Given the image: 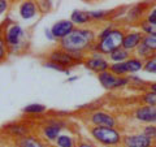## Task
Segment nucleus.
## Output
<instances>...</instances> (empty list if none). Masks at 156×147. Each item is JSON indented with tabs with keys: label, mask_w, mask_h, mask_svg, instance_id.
<instances>
[{
	"label": "nucleus",
	"mask_w": 156,
	"mask_h": 147,
	"mask_svg": "<svg viewBox=\"0 0 156 147\" xmlns=\"http://www.w3.org/2000/svg\"><path fill=\"white\" fill-rule=\"evenodd\" d=\"M3 37H4V42H5L9 55H20V53L25 52L27 50L29 41H27L26 31L18 23L4 22Z\"/></svg>",
	"instance_id": "nucleus-1"
},
{
	"label": "nucleus",
	"mask_w": 156,
	"mask_h": 147,
	"mask_svg": "<svg viewBox=\"0 0 156 147\" xmlns=\"http://www.w3.org/2000/svg\"><path fill=\"white\" fill-rule=\"evenodd\" d=\"M95 43V34L89 29H74L58 41V47L66 52H83Z\"/></svg>",
	"instance_id": "nucleus-2"
},
{
	"label": "nucleus",
	"mask_w": 156,
	"mask_h": 147,
	"mask_svg": "<svg viewBox=\"0 0 156 147\" xmlns=\"http://www.w3.org/2000/svg\"><path fill=\"white\" fill-rule=\"evenodd\" d=\"M124 35H125L124 30L112 29L103 39L98 41V43L94 46V50L98 51L99 53H103V55H109V53H112L115 50H117V48H120L122 46Z\"/></svg>",
	"instance_id": "nucleus-3"
},
{
	"label": "nucleus",
	"mask_w": 156,
	"mask_h": 147,
	"mask_svg": "<svg viewBox=\"0 0 156 147\" xmlns=\"http://www.w3.org/2000/svg\"><path fill=\"white\" fill-rule=\"evenodd\" d=\"M90 133L92 138H95L99 143L108 146V147H115L121 145L122 141V135L120 134L119 130L115 128H103V126H92L90 129Z\"/></svg>",
	"instance_id": "nucleus-4"
},
{
	"label": "nucleus",
	"mask_w": 156,
	"mask_h": 147,
	"mask_svg": "<svg viewBox=\"0 0 156 147\" xmlns=\"http://www.w3.org/2000/svg\"><path fill=\"white\" fill-rule=\"evenodd\" d=\"M47 60L55 63V64H57V65H60L61 68H64V69H66V70H69V68L78 64L74 59L69 55V52L64 51L60 47H56V48H53L52 51L48 52L47 53Z\"/></svg>",
	"instance_id": "nucleus-5"
},
{
	"label": "nucleus",
	"mask_w": 156,
	"mask_h": 147,
	"mask_svg": "<svg viewBox=\"0 0 156 147\" xmlns=\"http://www.w3.org/2000/svg\"><path fill=\"white\" fill-rule=\"evenodd\" d=\"M98 80H99L100 85L107 90H115L122 86H128V83H129L128 77H117L115 74H112L109 70L99 73L98 74Z\"/></svg>",
	"instance_id": "nucleus-6"
},
{
	"label": "nucleus",
	"mask_w": 156,
	"mask_h": 147,
	"mask_svg": "<svg viewBox=\"0 0 156 147\" xmlns=\"http://www.w3.org/2000/svg\"><path fill=\"white\" fill-rule=\"evenodd\" d=\"M2 131H4V134L13 141L31 134L30 128H27L25 124H21V122H11V124L4 125Z\"/></svg>",
	"instance_id": "nucleus-7"
},
{
	"label": "nucleus",
	"mask_w": 156,
	"mask_h": 147,
	"mask_svg": "<svg viewBox=\"0 0 156 147\" xmlns=\"http://www.w3.org/2000/svg\"><path fill=\"white\" fill-rule=\"evenodd\" d=\"M74 23H73L70 20H60V21L55 22L52 25V27L50 29L51 34L53 39H57V41H61L62 38H65L66 35L74 30Z\"/></svg>",
	"instance_id": "nucleus-8"
},
{
	"label": "nucleus",
	"mask_w": 156,
	"mask_h": 147,
	"mask_svg": "<svg viewBox=\"0 0 156 147\" xmlns=\"http://www.w3.org/2000/svg\"><path fill=\"white\" fill-rule=\"evenodd\" d=\"M62 129H64V122L53 120L48 121L44 126H42V135L43 138L48 142H53L57 139V137L61 134Z\"/></svg>",
	"instance_id": "nucleus-9"
},
{
	"label": "nucleus",
	"mask_w": 156,
	"mask_h": 147,
	"mask_svg": "<svg viewBox=\"0 0 156 147\" xmlns=\"http://www.w3.org/2000/svg\"><path fill=\"white\" fill-rule=\"evenodd\" d=\"M90 121L92 126H103V128H115L117 125L116 119L104 111H96L91 113Z\"/></svg>",
	"instance_id": "nucleus-10"
},
{
	"label": "nucleus",
	"mask_w": 156,
	"mask_h": 147,
	"mask_svg": "<svg viewBox=\"0 0 156 147\" xmlns=\"http://www.w3.org/2000/svg\"><path fill=\"white\" fill-rule=\"evenodd\" d=\"M121 143L124 147H151L152 146V139L144 137L143 134H133L122 137Z\"/></svg>",
	"instance_id": "nucleus-11"
},
{
	"label": "nucleus",
	"mask_w": 156,
	"mask_h": 147,
	"mask_svg": "<svg viewBox=\"0 0 156 147\" xmlns=\"http://www.w3.org/2000/svg\"><path fill=\"white\" fill-rule=\"evenodd\" d=\"M83 64L87 68V69H90L92 72H95V73H103L105 70H108V68H109V64H108V61L104 60L101 56H99L98 53H94L91 57H89L87 60L83 61Z\"/></svg>",
	"instance_id": "nucleus-12"
},
{
	"label": "nucleus",
	"mask_w": 156,
	"mask_h": 147,
	"mask_svg": "<svg viewBox=\"0 0 156 147\" xmlns=\"http://www.w3.org/2000/svg\"><path fill=\"white\" fill-rule=\"evenodd\" d=\"M135 119L138 121L147 122V124L156 122V107L143 106V107L136 108V111H135Z\"/></svg>",
	"instance_id": "nucleus-13"
},
{
	"label": "nucleus",
	"mask_w": 156,
	"mask_h": 147,
	"mask_svg": "<svg viewBox=\"0 0 156 147\" xmlns=\"http://www.w3.org/2000/svg\"><path fill=\"white\" fill-rule=\"evenodd\" d=\"M142 38H143V34L139 33V31H131V33H128L124 35V39H122V47L124 50L126 51H133L138 47L140 43H142Z\"/></svg>",
	"instance_id": "nucleus-14"
},
{
	"label": "nucleus",
	"mask_w": 156,
	"mask_h": 147,
	"mask_svg": "<svg viewBox=\"0 0 156 147\" xmlns=\"http://www.w3.org/2000/svg\"><path fill=\"white\" fill-rule=\"evenodd\" d=\"M18 13L23 20H31L39 13L35 2H22L18 7Z\"/></svg>",
	"instance_id": "nucleus-15"
},
{
	"label": "nucleus",
	"mask_w": 156,
	"mask_h": 147,
	"mask_svg": "<svg viewBox=\"0 0 156 147\" xmlns=\"http://www.w3.org/2000/svg\"><path fill=\"white\" fill-rule=\"evenodd\" d=\"M14 142L17 143L18 147H48L41 138H38L37 135H33V134L14 139Z\"/></svg>",
	"instance_id": "nucleus-16"
},
{
	"label": "nucleus",
	"mask_w": 156,
	"mask_h": 147,
	"mask_svg": "<svg viewBox=\"0 0 156 147\" xmlns=\"http://www.w3.org/2000/svg\"><path fill=\"white\" fill-rule=\"evenodd\" d=\"M143 65H144L143 60L142 59H138V57H129L128 60L125 61V66H126L128 73H135L140 69H143Z\"/></svg>",
	"instance_id": "nucleus-17"
},
{
	"label": "nucleus",
	"mask_w": 156,
	"mask_h": 147,
	"mask_svg": "<svg viewBox=\"0 0 156 147\" xmlns=\"http://www.w3.org/2000/svg\"><path fill=\"white\" fill-rule=\"evenodd\" d=\"M91 20L90 17V13L89 12H82V11H74L72 13L70 16V21L74 23H77V25H83V23L89 22Z\"/></svg>",
	"instance_id": "nucleus-18"
},
{
	"label": "nucleus",
	"mask_w": 156,
	"mask_h": 147,
	"mask_svg": "<svg viewBox=\"0 0 156 147\" xmlns=\"http://www.w3.org/2000/svg\"><path fill=\"white\" fill-rule=\"evenodd\" d=\"M47 111V107L44 104H39V103H33L22 108V113L26 115H42Z\"/></svg>",
	"instance_id": "nucleus-19"
},
{
	"label": "nucleus",
	"mask_w": 156,
	"mask_h": 147,
	"mask_svg": "<svg viewBox=\"0 0 156 147\" xmlns=\"http://www.w3.org/2000/svg\"><path fill=\"white\" fill-rule=\"evenodd\" d=\"M56 147H76L77 141L70 134H60L55 141Z\"/></svg>",
	"instance_id": "nucleus-20"
},
{
	"label": "nucleus",
	"mask_w": 156,
	"mask_h": 147,
	"mask_svg": "<svg viewBox=\"0 0 156 147\" xmlns=\"http://www.w3.org/2000/svg\"><path fill=\"white\" fill-rule=\"evenodd\" d=\"M109 57H111V60H113L116 63H124L130 57V52L124 50L122 47H120L117 50H115L112 53H109Z\"/></svg>",
	"instance_id": "nucleus-21"
},
{
	"label": "nucleus",
	"mask_w": 156,
	"mask_h": 147,
	"mask_svg": "<svg viewBox=\"0 0 156 147\" xmlns=\"http://www.w3.org/2000/svg\"><path fill=\"white\" fill-rule=\"evenodd\" d=\"M3 27H4V22L0 23V64L5 63L8 60V48L5 46V42H4V37H3Z\"/></svg>",
	"instance_id": "nucleus-22"
},
{
	"label": "nucleus",
	"mask_w": 156,
	"mask_h": 147,
	"mask_svg": "<svg viewBox=\"0 0 156 147\" xmlns=\"http://www.w3.org/2000/svg\"><path fill=\"white\" fill-rule=\"evenodd\" d=\"M108 70L112 73V74H115L117 77H124V74L128 73L126 70V66H125V61L124 63H115V64H111Z\"/></svg>",
	"instance_id": "nucleus-23"
},
{
	"label": "nucleus",
	"mask_w": 156,
	"mask_h": 147,
	"mask_svg": "<svg viewBox=\"0 0 156 147\" xmlns=\"http://www.w3.org/2000/svg\"><path fill=\"white\" fill-rule=\"evenodd\" d=\"M135 51H136V55H138L139 57L138 59H140V57H143V59H146V60H148V59H151V57H154L156 53L155 52H152L151 50H148L147 47H146L144 45H140L135 48Z\"/></svg>",
	"instance_id": "nucleus-24"
},
{
	"label": "nucleus",
	"mask_w": 156,
	"mask_h": 147,
	"mask_svg": "<svg viewBox=\"0 0 156 147\" xmlns=\"http://www.w3.org/2000/svg\"><path fill=\"white\" fill-rule=\"evenodd\" d=\"M140 29L146 33V35L156 37V23H150L147 21H143L140 23Z\"/></svg>",
	"instance_id": "nucleus-25"
},
{
	"label": "nucleus",
	"mask_w": 156,
	"mask_h": 147,
	"mask_svg": "<svg viewBox=\"0 0 156 147\" xmlns=\"http://www.w3.org/2000/svg\"><path fill=\"white\" fill-rule=\"evenodd\" d=\"M142 45L151 50L152 52L156 53V37H151V35H143L142 38Z\"/></svg>",
	"instance_id": "nucleus-26"
},
{
	"label": "nucleus",
	"mask_w": 156,
	"mask_h": 147,
	"mask_svg": "<svg viewBox=\"0 0 156 147\" xmlns=\"http://www.w3.org/2000/svg\"><path fill=\"white\" fill-rule=\"evenodd\" d=\"M143 69L146 72H148V73H156V55L144 61Z\"/></svg>",
	"instance_id": "nucleus-27"
},
{
	"label": "nucleus",
	"mask_w": 156,
	"mask_h": 147,
	"mask_svg": "<svg viewBox=\"0 0 156 147\" xmlns=\"http://www.w3.org/2000/svg\"><path fill=\"white\" fill-rule=\"evenodd\" d=\"M144 137H147L150 139H156V126L155 125H147L143 128V133Z\"/></svg>",
	"instance_id": "nucleus-28"
},
{
	"label": "nucleus",
	"mask_w": 156,
	"mask_h": 147,
	"mask_svg": "<svg viewBox=\"0 0 156 147\" xmlns=\"http://www.w3.org/2000/svg\"><path fill=\"white\" fill-rule=\"evenodd\" d=\"M38 7V12L47 13L52 9V2H35Z\"/></svg>",
	"instance_id": "nucleus-29"
},
{
	"label": "nucleus",
	"mask_w": 156,
	"mask_h": 147,
	"mask_svg": "<svg viewBox=\"0 0 156 147\" xmlns=\"http://www.w3.org/2000/svg\"><path fill=\"white\" fill-rule=\"evenodd\" d=\"M43 65H44L46 68H50V69H53V70H57V72H62V73H65V74H69V70H66V69H64V68H61L60 65H57V64H55V63H52V61H48V60H44V61H43Z\"/></svg>",
	"instance_id": "nucleus-30"
},
{
	"label": "nucleus",
	"mask_w": 156,
	"mask_h": 147,
	"mask_svg": "<svg viewBox=\"0 0 156 147\" xmlns=\"http://www.w3.org/2000/svg\"><path fill=\"white\" fill-rule=\"evenodd\" d=\"M0 147H18V146L13 139L3 137V138L0 139Z\"/></svg>",
	"instance_id": "nucleus-31"
},
{
	"label": "nucleus",
	"mask_w": 156,
	"mask_h": 147,
	"mask_svg": "<svg viewBox=\"0 0 156 147\" xmlns=\"http://www.w3.org/2000/svg\"><path fill=\"white\" fill-rule=\"evenodd\" d=\"M9 7H11V2H8V0H0V16L5 13L9 9Z\"/></svg>",
	"instance_id": "nucleus-32"
},
{
	"label": "nucleus",
	"mask_w": 156,
	"mask_h": 147,
	"mask_svg": "<svg viewBox=\"0 0 156 147\" xmlns=\"http://www.w3.org/2000/svg\"><path fill=\"white\" fill-rule=\"evenodd\" d=\"M76 147H96L91 143V142L89 141H85V139H80V141H77V145Z\"/></svg>",
	"instance_id": "nucleus-33"
},
{
	"label": "nucleus",
	"mask_w": 156,
	"mask_h": 147,
	"mask_svg": "<svg viewBox=\"0 0 156 147\" xmlns=\"http://www.w3.org/2000/svg\"><path fill=\"white\" fill-rule=\"evenodd\" d=\"M146 21L150 22V23H156V8L150 12V14H148V17H147Z\"/></svg>",
	"instance_id": "nucleus-34"
},
{
	"label": "nucleus",
	"mask_w": 156,
	"mask_h": 147,
	"mask_svg": "<svg viewBox=\"0 0 156 147\" xmlns=\"http://www.w3.org/2000/svg\"><path fill=\"white\" fill-rule=\"evenodd\" d=\"M46 35H47L48 39H51V41H55V39H53V37H52V34H51L50 29H46Z\"/></svg>",
	"instance_id": "nucleus-35"
},
{
	"label": "nucleus",
	"mask_w": 156,
	"mask_h": 147,
	"mask_svg": "<svg viewBox=\"0 0 156 147\" xmlns=\"http://www.w3.org/2000/svg\"><path fill=\"white\" fill-rule=\"evenodd\" d=\"M150 90H151V92H156V82L151 83V85H150Z\"/></svg>",
	"instance_id": "nucleus-36"
},
{
	"label": "nucleus",
	"mask_w": 156,
	"mask_h": 147,
	"mask_svg": "<svg viewBox=\"0 0 156 147\" xmlns=\"http://www.w3.org/2000/svg\"><path fill=\"white\" fill-rule=\"evenodd\" d=\"M76 80H78V76H76V77H70V78H68V82H73V81H76Z\"/></svg>",
	"instance_id": "nucleus-37"
}]
</instances>
